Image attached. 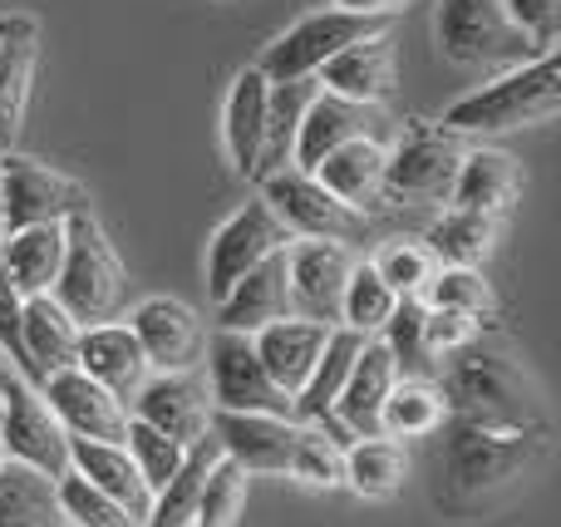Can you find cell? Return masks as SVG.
I'll return each mask as SVG.
<instances>
[{"mask_svg":"<svg viewBox=\"0 0 561 527\" xmlns=\"http://www.w3.org/2000/svg\"><path fill=\"white\" fill-rule=\"evenodd\" d=\"M547 459V429H488L444 420L434 454V503L454 518H478L517 493Z\"/></svg>","mask_w":561,"mask_h":527,"instance_id":"cell-1","label":"cell"},{"mask_svg":"<svg viewBox=\"0 0 561 527\" xmlns=\"http://www.w3.org/2000/svg\"><path fill=\"white\" fill-rule=\"evenodd\" d=\"M434 385L448 404V420L488 424V429H547L533 375L513 355L483 345V335L458 355H448Z\"/></svg>","mask_w":561,"mask_h":527,"instance_id":"cell-2","label":"cell"},{"mask_svg":"<svg viewBox=\"0 0 561 527\" xmlns=\"http://www.w3.org/2000/svg\"><path fill=\"white\" fill-rule=\"evenodd\" d=\"M561 114V69L557 55H542L523 69H507L493 84L463 94L458 104H448V114L438 124L448 134H513V128H537L552 124Z\"/></svg>","mask_w":561,"mask_h":527,"instance_id":"cell-3","label":"cell"},{"mask_svg":"<svg viewBox=\"0 0 561 527\" xmlns=\"http://www.w3.org/2000/svg\"><path fill=\"white\" fill-rule=\"evenodd\" d=\"M49 296L65 306L79 331L108 325L124 311L128 276H124V262H118L114 242H108V232L99 227L94 207L75 213L65 222V266H59V282Z\"/></svg>","mask_w":561,"mask_h":527,"instance_id":"cell-4","label":"cell"},{"mask_svg":"<svg viewBox=\"0 0 561 527\" xmlns=\"http://www.w3.org/2000/svg\"><path fill=\"white\" fill-rule=\"evenodd\" d=\"M438 55L458 69H523L542 59L533 39L517 30L503 0H438L434 10Z\"/></svg>","mask_w":561,"mask_h":527,"instance_id":"cell-5","label":"cell"},{"mask_svg":"<svg viewBox=\"0 0 561 527\" xmlns=\"http://www.w3.org/2000/svg\"><path fill=\"white\" fill-rule=\"evenodd\" d=\"M463 153H468L463 138L448 134L444 124H434V118H409V124L399 128L394 148H389L385 197L389 203H414V207L448 203Z\"/></svg>","mask_w":561,"mask_h":527,"instance_id":"cell-6","label":"cell"},{"mask_svg":"<svg viewBox=\"0 0 561 527\" xmlns=\"http://www.w3.org/2000/svg\"><path fill=\"white\" fill-rule=\"evenodd\" d=\"M207 394L213 410L222 414H272V420H296V404L286 390H276V380L266 375V365L256 360L252 335L213 331L207 335Z\"/></svg>","mask_w":561,"mask_h":527,"instance_id":"cell-7","label":"cell"},{"mask_svg":"<svg viewBox=\"0 0 561 527\" xmlns=\"http://www.w3.org/2000/svg\"><path fill=\"white\" fill-rule=\"evenodd\" d=\"M379 30H385L379 20H359V15H345V10H330V5H325V10H310V15H300L296 25L280 30L272 45L262 49L256 69H262L272 84L316 79L320 69H325L345 45L379 35Z\"/></svg>","mask_w":561,"mask_h":527,"instance_id":"cell-8","label":"cell"},{"mask_svg":"<svg viewBox=\"0 0 561 527\" xmlns=\"http://www.w3.org/2000/svg\"><path fill=\"white\" fill-rule=\"evenodd\" d=\"M75 213H89V187L79 177L25 153L0 158V232L69 222Z\"/></svg>","mask_w":561,"mask_h":527,"instance_id":"cell-9","label":"cell"},{"mask_svg":"<svg viewBox=\"0 0 561 527\" xmlns=\"http://www.w3.org/2000/svg\"><path fill=\"white\" fill-rule=\"evenodd\" d=\"M262 203L272 207L280 217V227H286L290 237H300V242H365L369 237V217H359L355 207H345L340 197H330L325 187L316 183L310 173H300V168H280V173L262 177Z\"/></svg>","mask_w":561,"mask_h":527,"instance_id":"cell-10","label":"cell"},{"mask_svg":"<svg viewBox=\"0 0 561 527\" xmlns=\"http://www.w3.org/2000/svg\"><path fill=\"white\" fill-rule=\"evenodd\" d=\"M290 242H296V237L280 227V217L262 203V197L237 207V213L213 232V242H207V296H213V306L222 301L247 272H256L266 256L286 252Z\"/></svg>","mask_w":561,"mask_h":527,"instance_id":"cell-11","label":"cell"},{"mask_svg":"<svg viewBox=\"0 0 561 527\" xmlns=\"http://www.w3.org/2000/svg\"><path fill=\"white\" fill-rule=\"evenodd\" d=\"M359 138L389 144V138H394V118H389L385 108H375V104H355V99H340V94L316 89V99L306 104V118H300L290 168L316 173L320 158H330L335 148H345V144H359Z\"/></svg>","mask_w":561,"mask_h":527,"instance_id":"cell-12","label":"cell"},{"mask_svg":"<svg viewBox=\"0 0 561 527\" xmlns=\"http://www.w3.org/2000/svg\"><path fill=\"white\" fill-rule=\"evenodd\" d=\"M138 351H144L148 370L153 375H183V370H203L207 355V325L197 321L193 306L173 301V296H148L134 306L128 316Z\"/></svg>","mask_w":561,"mask_h":527,"instance_id":"cell-13","label":"cell"},{"mask_svg":"<svg viewBox=\"0 0 561 527\" xmlns=\"http://www.w3.org/2000/svg\"><path fill=\"white\" fill-rule=\"evenodd\" d=\"M0 400H5L0 439H5L10 459L39 469L45 479H65L69 473V434L59 429V420L45 410L39 390H30L20 375H10V380L0 385Z\"/></svg>","mask_w":561,"mask_h":527,"instance_id":"cell-14","label":"cell"},{"mask_svg":"<svg viewBox=\"0 0 561 527\" xmlns=\"http://www.w3.org/2000/svg\"><path fill=\"white\" fill-rule=\"evenodd\" d=\"M355 272V252L340 242H290L286 247V282L290 306L300 321L340 325V296Z\"/></svg>","mask_w":561,"mask_h":527,"instance_id":"cell-15","label":"cell"},{"mask_svg":"<svg viewBox=\"0 0 561 527\" xmlns=\"http://www.w3.org/2000/svg\"><path fill=\"white\" fill-rule=\"evenodd\" d=\"M134 420H144L148 429L168 434L173 444L193 449L213 424V394H207L203 370H183V375H148V385L138 390V400L128 404Z\"/></svg>","mask_w":561,"mask_h":527,"instance_id":"cell-16","label":"cell"},{"mask_svg":"<svg viewBox=\"0 0 561 527\" xmlns=\"http://www.w3.org/2000/svg\"><path fill=\"white\" fill-rule=\"evenodd\" d=\"M39 400H45V410L55 414L69 439H89V444H124L128 420H134L114 394L99 390V385L79 370L49 375V380L39 385Z\"/></svg>","mask_w":561,"mask_h":527,"instance_id":"cell-17","label":"cell"},{"mask_svg":"<svg viewBox=\"0 0 561 527\" xmlns=\"http://www.w3.org/2000/svg\"><path fill=\"white\" fill-rule=\"evenodd\" d=\"M35 69H39V20L0 15V153H15L20 134H25Z\"/></svg>","mask_w":561,"mask_h":527,"instance_id":"cell-18","label":"cell"},{"mask_svg":"<svg viewBox=\"0 0 561 527\" xmlns=\"http://www.w3.org/2000/svg\"><path fill=\"white\" fill-rule=\"evenodd\" d=\"M79 351V325L69 321V311L55 296H30L20 306V380L30 390L49 380L59 370H75Z\"/></svg>","mask_w":561,"mask_h":527,"instance_id":"cell-19","label":"cell"},{"mask_svg":"<svg viewBox=\"0 0 561 527\" xmlns=\"http://www.w3.org/2000/svg\"><path fill=\"white\" fill-rule=\"evenodd\" d=\"M75 370L89 375V380L99 385V390H108L118 404H134L138 390L148 385V360L144 351H138L134 331H128L124 321H108V325H89V331H79V351H75Z\"/></svg>","mask_w":561,"mask_h":527,"instance_id":"cell-20","label":"cell"},{"mask_svg":"<svg viewBox=\"0 0 561 527\" xmlns=\"http://www.w3.org/2000/svg\"><path fill=\"white\" fill-rule=\"evenodd\" d=\"M213 439L222 459H232L242 473H286L296 454V420H272V414H222L213 410Z\"/></svg>","mask_w":561,"mask_h":527,"instance_id":"cell-21","label":"cell"},{"mask_svg":"<svg viewBox=\"0 0 561 527\" xmlns=\"http://www.w3.org/2000/svg\"><path fill=\"white\" fill-rule=\"evenodd\" d=\"M316 79H320V89H325V94H340V99H355V104L385 108L389 99H394V89H399V55H394L389 30L345 45Z\"/></svg>","mask_w":561,"mask_h":527,"instance_id":"cell-22","label":"cell"},{"mask_svg":"<svg viewBox=\"0 0 561 527\" xmlns=\"http://www.w3.org/2000/svg\"><path fill=\"white\" fill-rule=\"evenodd\" d=\"M296 316L290 306V282H286V252L266 256L256 272H247L232 291L217 301V331L232 335H262L266 325Z\"/></svg>","mask_w":561,"mask_h":527,"instance_id":"cell-23","label":"cell"},{"mask_svg":"<svg viewBox=\"0 0 561 527\" xmlns=\"http://www.w3.org/2000/svg\"><path fill=\"white\" fill-rule=\"evenodd\" d=\"M266 94H272V79H266L256 65H247V69H237L232 89H227V104H222L227 163H232V173L252 177V183H256L262 144H266Z\"/></svg>","mask_w":561,"mask_h":527,"instance_id":"cell-24","label":"cell"},{"mask_svg":"<svg viewBox=\"0 0 561 527\" xmlns=\"http://www.w3.org/2000/svg\"><path fill=\"white\" fill-rule=\"evenodd\" d=\"M385 163H389V144L359 138V144H345V148H335L330 158H320V168L310 177H316L330 197H340L345 207H355L359 217H375L379 207H389Z\"/></svg>","mask_w":561,"mask_h":527,"instance_id":"cell-25","label":"cell"},{"mask_svg":"<svg viewBox=\"0 0 561 527\" xmlns=\"http://www.w3.org/2000/svg\"><path fill=\"white\" fill-rule=\"evenodd\" d=\"M394 385H399V370H394V360H389L385 341L369 335L365 351H359L355 365H350V380H345V390H340V400L330 414L350 429V439H379V410H385Z\"/></svg>","mask_w":561,"mask_h":527,"instance_id":"cell-26","label":"cell"},{"mask_svg":"<svg viewBox=\"0 0 561 527\" xmlns=\"http://www.w3.org/2000/svg\"><path fill=\"white\" fill-rule=\"evenodd\" d=\"M330 331H335V325H316V321H300V316H286V321L266 325L262 335H252L256 360L266 365L276 390L290 394V404H296V394L306 390V380H310V370H316L320 351H325Z\"/></svg>","mask_w":561,"mask_h":527,"instance_id":"cell-27","label":"cell"},{"mask_svg":"<svg viewBox=\"0 0 561 527\" xmlns=\"http://www.w3.org/2000/svg\"><path fill=\"white\" fill-rule=\"evenodd\" d=\"M69 473H79L84 483H94L104 499H114L118 508L134 523L148 527L153 513V493H148L144 473L134 469L124 444H89V439H69Z\"/></svg>","mask_w":561,"mask_h":527,"instance_id":"cell-28","label":"cell"},{"mask_svg":"<svg viewBox=\"0 0 561 527\" xmlns=\"http://www.w3.org/2000/svg\"><path fill=\"white\" fill-rule=\"evenodd\" d=\"M523 193V163L503 148H468L463 163H458L454 193H448V207L458 213H493L507 217V207Z\"/></svg>","mask_w":561,"mask_h":527,"instance_id":"cell-29","label":"cell"},{"mask_svg":"<svg viewBox=\"0 0 561 527\" xmlns=\"http://www.w3.org/2000/svg\"><path fill=\"white\" fill-rule=\"evenodd\" d=\"M0 262L20 296H49L65 266V222L45 227H20V232H0Z\"/></svg>","mask_w":561,"mask_h":527,"instance_id":"cell-30","label":"cell"},{"mask_svg":"<svg viewBox=\"0 0 561 527\" xmlns=\"http://www.w3.org/2000/svg\"><path fill=\"white\" fill-rule=\"evenodd\" d=\"M497 242H503V217L458 213V207H448L424 232V247L434 252L438 266H478V272H483V262L497 252Z\"/></svg>","mask_w":561,"mask_h":527,"instance_id":"cell-31","label":"cell"},{"mask_svg":"<svg viewBox=\"0 0 561 527\" xmlns=\"http://www.w3.org/2000/svg\"><path fill=\"white\" fill-rule=\"evenodd\" d=\"M222 449H217L213 429L183 454V469L153 493V513H148V527H193V513H197V499L207 489V473L217 469Z\"/></svg>","mask_w":561,"mask_h":527,"instance_id":"cell-32","label":"cell"},{"mask_svg":"<svg viewBox=\"0 0 561 527\" xmlns=\"http://www.w3.org/2000/svg\"><path fill=\"white\" fill-rule=\"evenodd\" d=\"M369 335L350 331V325H335L325 341V351H320L316 370H310L306 390L296 394V420H330V410H335L340 390H345L350 380V365H355V355L365 351Z\"/></svg>","mask_w":561,"mask_h":527,"instance_id":"cell-33","label":"cell"},{"mask_svg":"<svg viewBox=\"0 0 561 527\" xmlns=\"http://www.w3.org/2000/svg\"><path fill=\"white\" fill-rule=\"evenodd\" d=\"M0 527H65L55 479L10 459L0 473Z\"/></svg>","mask_w":561,"mask_h":527,"instance_id":"cell-34","label":"cell"},{"mask_svg":"<svg viewBox=\"0 0 561 527\" xmlns=\"http://www.w3.org/2000/svg\"><path fill=\"white\" fill-rule=\"evenodd\" d=\"M316 79H296V84H272L266 94V144H262V168H256V183L262 177L290 168V153H296V134L300 118H306V104L316 99Z\"/></svg>","mask_w":561,"mask_h":527,"instance_id":"cell-35","label":"cell"},{"mask_svg":"<svg viewBox=\"0 0 561 527\" xmlns=\"http://www.w3.org/2000/svg\"><path fill=\"white\" fill-rule=\"evenodd\" d=\"M409 479V449L399 439H355L345 449V489L359 499H389Z\"/></svg>","mask_w":561,"mask_h":527,"instance_id":"cell-36","label":"cell"},{"mask_svg":"<svg viewBox=\"0 0 561 527\" xmlns=\"http://www.w3.org/2000/svg\"><path fill=\"white\" fill-rule=\"evenodd\" d=\"M448 420V404L434 380H399L379 410V434L385 439H428Z\"/></svg>","mask_w":561,"mask_h":527,"instance_id":"cell-37","label":"cell"},{"mask_svg":"<svg viewBox=\"0 0 561 527\" xmlns=\"http://www.w3.org/2000/svg\"><path fill=\"white\" fill-rule=\"evenodd\" d=\"M419 301L434 306V311L468 316V321H478V325L497 316V291L478 266H438L434 282H428V291L419 296Z\"/></svg>","mask_w":561,"mask_h":527,"instance_id":"cell-38","label":"cell"},{"mask_svg":"<svg viewBox=\"0 0 561 527\" xmlns=\"http://www.w3.org/2000/svg\"><path fill=\"white\" fill-rule=\"evenodd\" d=\"M369 266H375V276L399 296V301H419L438 272V262L424 247V237H389Z\"/></svg>","mask_w":561,"mask_h":527,"instance_id":"cell-39","label":"cell"},{"mask_svg":"<svg viewBox=\"0 0 561 527\" xmlns=\"http://www.w3.org/2000/svg\"><path fill=\"white\" fill-rule=\"evenodd\" d=\"M379 341H385L399 380H438V360L424 345V301H399Z\"/></svg>","mask_w":561,"mask_h":527,"instance_id":"cell-40","label":"cell"},{"mask_svg":"<svg viewBox=\"0 0 561 527\" xmlns=\"http://www.w3.org/2000/svg\"><path fill=\"white\" fill-rule=\"evenodd\" d=\"M394 306H399V296L379 282L375 266L355 262V272H350V282H345V296H340V325H350V331H359V335H379L389 325V316H394Z\"/></svg>","mask_w":561,"mask_h":527,"instance_id":"cell-41","label":"cell"},{"mask_svg":"<svg viewBox=\"0 0 561 527\" xmlns=\"http://www.w3.org/2000/svg\"><path fill=\"white\" fill-rule=\"evenodd\" d=\"M290 479L306 489H345V449L320 429H300L296 434V454H290Z\"/></svg>","mask_w":561,"mask_h":527,"instance_id":"cell-42","label":"cell"},{"mask_svg":"<svg viewBox=\"0 0 561 527\" xmlns=\"http://www.w3.org/2000/svg\"><path fill=\"white\" fill-rule=\"evenodd\" d=\"M247 479L232 459H217V469L207 473V489L197 499V513H193V527H237L247 513Z\"/></svg>","mask_w":561,"mask_h":527,"instance_id":"cell-43","label":"cell"},{"mask_svg":"<svg viewBox=\"0 0 561 527\" xmlns=\"http://www.w3.org/2000/svg\"><path fill=\"white\" fill-rule=\"evenodd\" d=\"M55 493H59V518H65L69 527H144V523L128 518L114 499H104L94 483L79 479V473L55 479Z\"/></svg>","mask_w":561,"mask_h":527,"instance_id":"cell-44","label":"cell"},{"mask_svg":"<svg viewBox=\"0 0 561 527\" xmlns=\"http://www.w3.org/2000/svg\"><path fill=\"white\" fill-rule=\"evenodd\" d=\"M124 449H128V459H134V469L144 473V483H148V493H158L168 479H173L178 469H183V444H173L168 434H158V429H148L144 420H128V434H124Z\"/></svg>","mask_w":561,"mask_h":527,"instance_id":"cell-45","label":"cell"},{"mask_svg":"<svg viewBox=\"0 0 561 527\" xmlns=\"http://www.w3.org/2000/svg\"><path fill=\"white\" fill-rule=\"evenodd\" d=\"M478 335H483V325L468 321V316L434 311V306H424V345H428V355H434L438 365H444L448 355H458L463 345H473Z\"/></svg>","mask_w":561,"mask_h":527,"instance_id":"cell-46","label":"cell"},{"mask_svg":"<svg viewBox=\"0 0 561 527\" xmlns=\"http://www.w3.org/2000/svg\"><path fill=\"white\" fill-rule=\"evenodd\" d=\"M507 15L517 20L537 55H557V35H561V0H503Z\"/></svg>","mask_w":561,"mask_h":527,"instance_id":"cell-47","label":"cell"},{"mask_svg":"<svg viewBox=\"0 0 561 527\" xmlns=\"http://www.w3.org/2000/svg\"><path fill=\"white\" fill-rule=\"evenodd\" d=\"M20 306H25V296L10 286L5 262H0V355H5V365L15 375H20Z\"/></svg>","mask_w":561,"mask_h":527,"instance_id":"cell-48","label":"cell"},{"mask_svg":"<svg viewBox=\"0 0 561 527\" xmlns=\"http://www.w3.org/2000/svg\"><path fill=\"white\" fill-rule=\"evenodd\" d=\"M409 5H414V0H330V10H345V15H359V20H379V25Z\"/></svg>","mask_w":561,"mask_h":527,"instance_id":"cell-49","label":"cell"},{"mask_svg":"<svg viewBox=\"0 0 561 527\" xmlns=\"http://www.w3.org/2000/svg\"><path fill=\"white\" fill-rule=\"evenodd\" d=\"M5 463H10V454H5V439H0V473H5Z\"/></svg>","mask_w":561,"mask_h":527,"instance_id":"cell-50","label":"cell"},{"mask_svg":"<svg viewBox=\"0 0 561 527\" xmlns=\"http://www.w3.org/2000/svg\"><path fill=\"white\" fill-rule=\"evenodd\" d=\"M10 375H15V370H10V365H5V360H0V385H5V380H10Z\"/></svg>","mask_w":561,"mask_h":527,"instance_id":"cell-51","label":"cell"},{"mask_svg":"<svg viewBox=\"0 0 561 527\" xmlns=\"http://www.w3.org/2000/svg\"><path fill=\"white\" fill-rule=\"evenodd\" d=\"M0 414H5V400H0Z\"/></svg>","mask_w":561,"mask_h":527,"instance_id":"cell-52","label":"cell"},{"mask_svg":"<svg viewBox=\"0 0 561 527\" xmlns=\"http://www.w3.org/2000/svg\"><path fill=\"white\" fill-rule=\"evenodd\" d=\"M0 158H5V153H0Z\"/></svg>","mask_w":561,"mask_h":527,"instance_id":"cell-53","label":"cell"}]
</instances>
